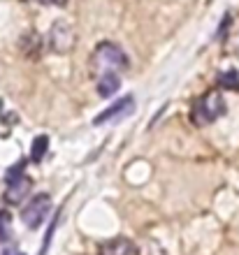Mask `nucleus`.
I'll use <instances>...</instances> for the list:
<instances>
[{
	"label": "nucleus",
	"instance_id": "9d476101",
	"mask_svg": "<svg viewBox=\"0 0 239 255\" xmlns=\"http://www.w3.org/2000/svg\"><path fill=\"white\" fill-rule=\"evenodd\" d=\"M12 242V216L9 211H0V244Z\"/></svg>",
	"mask_w": 239,
	"mask_h": 255
},
{
	"label": "nucleus",
	"instance_id": "1a4fd4ad",
	"mask_svg": "<svg viewBox=\"0 0 239 255\" xmlns=\"http://www.w3.org/2000/svg\"><path fill=\"white\" fill-rule=\"evenodd\" d=\"M47 148H49V137L47 134H40L33 139V146H30V160L33 162H40L44 155H47Z\"/></svg>",
	"mask_w": 239,
	"mask_h": 255
},
{
	"label": "nucleus",
	"instance_id": "9b49d317",
	"mask_svg": "<svg viewBox=\"0 0 239 255\" xmlns=\"http://www.w3.org/2000/svg\"><path fill=\"white\" fill-rule=\"evenodd\" d=\"M219 86L226 91H239V72L237 70H226L219 77Z\"/></svg>",
	"mask_w": 239,
	"mask_h": 255
},
{
	"label": "nucleus",
	"instance_id": "f257e3e1",
	"mask_svg": "<svg viewBox=\"0 0 239 255\" xmlns=\"http://www.w3.org/2000/svg\"><path fill=\"white\" fill-rule=\"evenodd\" d=\"M93 67L95 72L107 74V72H121L128 67V56L123 54V49L112 42H100L93 51Z\"/></svg>",
	"mask_w": 239,
	"mask_h": 255
},
{
	"label": "nucleus",
	"instance_id": "f03ea898",
	"mask_svg": "<svg viewBox=\"0 0 239 255\" xmlns=\"http://www.w3.org/2000/svg\"><path fill=\"white\" fill-rule=\"evenodd\" d=\"M23 169H26V160H19L7 172V186H5V193H2V200L7 204H12V207L21 204L28 197L30 188H33V181H30V176L23 174Z\"/></svg>",
	"mask_w": 239,
	"mask_h": 255
},
{
	"label": "nucleus",
	"instance_id": "6e6552de",
	"mask_svg": "<svg viewBox=\"0 0 239 255\" xmlns=\"http://www.w3.org/2000/svg\"><path fill=\"white\" fill-rule=\"evenodd\" d=\"M119 88H121V77L116 72H107L98 77V93L102 98H112Z\"/></svg>",
	"mask_w": 239,
	"mask_h": 255
},
{
	"label": "nucleus",
	"instance_id": "39448f33",
	"mask_svg": "<svg viewBox=\"0 0 239 255\" xmlns=\"http://www.w3.org/2000/svg\"><path fill=\"white\" fill-rule=\"evenodd\" d=\"M49 47L56 54H70L74 47V30L70 23L65 21H58L51 26V33H49Z\"/></svg>",
	"mask_w": 239,
	"mask_h": 255
},
{
	"label": "nucleus",
	"instance_id": "20e7f679",
	"mask_svg": "<svg viewBox=\"0 0 239 255\" xmlns=\"http://www.w3.org/2000/svg\"><path fill=\"white\" fill-rule=\"evenodd\" d=\"M49 209H51V200H49V195H35L30 202H26V207L21 209V218L26 223L28 228H40V223L47 218Z\"/></svg>",
	"mask_w": 239,
	"mask_h": 255
},
{
	"label": "nucleus",
	"instance_id": "0eeeda50",
	"mask_svg": "<svg viewBox=\"0 0 239 255\" xmlns=\"http://www.w3.org/2000/svg\"><path fill=\"white\" fill-rule=\"evenodd\" d=\"M100 255H137V249H135V244L126 237H116L112 242L102 244V249H100Z\"/></svg>",
	"mask_w": 239,
	"mask_h": 255
},
{
	"label": "nucleus",
	"instance_id": "423d86ee",
	"mask_svg": "<svg viewBox=\"0 0 239 255\" xmlns=\"http://www.w3.org/2000/svg\"><path fill=\"white\" fill-rule=\"evenodd\" d=\"M133 107H135V100L130 95H126V98H121V100L114 102L112 107L102 109L93 119V126H105V123H112V121H121V119H126V116L133 112Z\"/></svg>",
	"mask_w": 239,
	"mask_h": 255
},
{
	"label": "nucleus",
	"instance_id": "7ed1b4c3",
	"mask_svg": "<svg viewBox=\"0 0 239 255\" xmlns=\"http://www.w3.org/2000/svg\"><path fill=\"white\" fill-rule=\"evenodd\" d=\"M226 114V100L219 91H212V93L202 95L195 105H193V112H191V119L195 126H209L214 123L216 119Z\"/></svg>",
	"mask_w": 239,
	"mask_h": 255
},
{
	"label": "nucleus",
	"instance_id": "f8f14e48",
	"mask_svg": "<svg viewBox=\"0 0 239 255\" xmlns=\"http://www.w3.org/2000/svg\"><path fill=\"white\" fill-rule=\"evenodd\" d=\"M30 2H40V5H56V7H65L67 0H30Z\"/></svg>",
	"mask_w": 239,
	"mask_h": 255
},
{
	"label": "nucleus",
	"instance_id": "ddd939ff",
	"mask_svg": "<svg viewBox=\"0 0 239 255\" xmlns=\"http://www.w3.org/2000/svg\"><path fill=\"white\" fill-rule=\"evenodd\" d=\"M16 255H23V253H16Z\"/></svg>",
	"mask_w": 239,
	"mask_h": 255
}]
</instances>
